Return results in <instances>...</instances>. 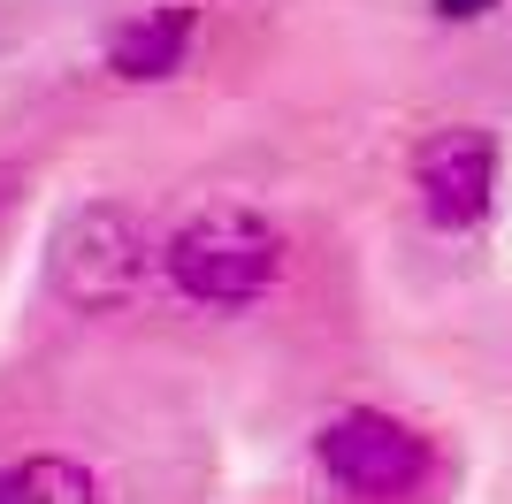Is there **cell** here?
<instances>
[{"label":"cell","instance_id":"6da1fadb","mask_svg":"<svg viewBox=\"0 0 512 504\" xmlns=\"http://www.w3.org/2000/svg\"><path fill=\"white\" fill-rule=\"evenodd\" d=\"M161 268L199 306H253L260 291H276V275H283V237L253 207H207L161 245Z\"/></svg>","mask_w":512,"mask_h":504},{"label":"cell","instance_id":"7a4b0ae2","mask_svg":"<svg viewBox=\"0 0 512 504\" xmlns=\"http://www.w3.org/2000/svg\"><path fill=\"white\" fill-rule=\"evenodd\" d=\"M153 237L146 222L130 207H77L54 230V245H46V275H54V291L69 298V306H85V314H107V306H130V298L153 283Z\"/></svg>","mask_w":512,"mask_h":504},{"label":"cell","instance_id":"3957f363","mask_svg":"<svg viewBox=\"0 0 512 504\" xmlns=\"http://www.w3.org/2000/svg\"><path fill=\"white\" fill-rule=\"evenodd\" d=\"M314 451H321V466H329V482H344L352 497H367V504H398L428 474V443L413 436L406 420L367 413V405L337 413L329 428H321Z\"/></svg>","mask_w":512,"mask_h":504},{"label":"cell","instance_id":"277c9868","mask_svg":"<svg viewBox=\"0 0 512 504\" xmlns=\"http://www.w3.org/2000/svg\"><path fill=\"white\" fill-rule=\"evenodd\" d=\"M413 184H421V207L436 230H474L490 214V191H497V138L474 123L436 130L413 153Z\"/></svg>","mask_w":512,"mask_h":504},{"label":"cell","instance_id":"5b68a950","mask_svg":"<svg viewBox=\"0 0 512 504\" xmlns=\"http://www.w3.org/2000/svg\"><path fill=\"white\" fill-rule=\"evenodd\" d=\"M192 8H153V16L123 23L115 31V46H107V69L130 84H153V77H176L184 69V54H192Z\"/></svg>","mask_w":512,"mask_h":504},{"label":"cell","instance_id":"8992f818","mask_svg":"<svg viewBox=\"0 0 512 504\" xmlns=\"http://www.w3.org/2000/svg\"><path fill=\"white\" fill-rule=\"evenodd\" d=\"M0 504H100L77 459H16L0 466Z\"/></svg>","mask_w":512,"mask_h":504},{"label":"cell","instance_id":"52a82bcc","mask_svg":"<svg viewBox=\"0 0 512 504\" xmlns=\"http://www.w3.org/2000/svg\"><path fill=\"white\" fill-rule=\"evenodd\" d=\"M497 0H436V16H490Z\"/></svg>","mask_w":512,"mask_h":504}]
</instances>
